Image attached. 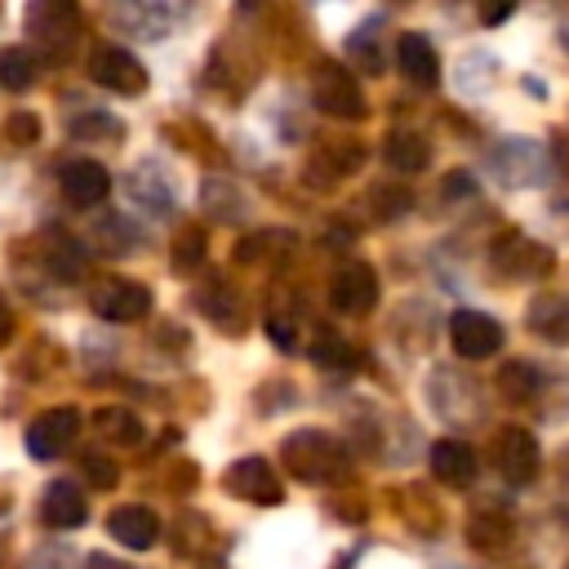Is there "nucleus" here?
Instances as JSON below:
<instances>
[{
	"label": "nucleus",
	"instance_id": "1",
	"mask_svg": "<svg viewBox=\"0 0 569 569\" xmlns=\"http://www.w3.org/2000/svg\"><path fill=\"white\" fill-rule=\"evenodd\" d=\"M280 462L289 467V476H298L302 485H333L347 476V445L333 431L320 427H298L293 436L280 440Z\"/></svg>",
	"mask_w": 569,
	"mask_h": 569
},
{
	"label": "nucleus",
	"instance_id": "2",
	"mask_svg": "<svg viewBox=\"0 0 569 569\" xmlns=\"http://www.w3.org/2000/svg\"><path fill=\"white\" fill-rule=\"evenodd\" d=\"M80 31H84L80 9L67 0H36L27 9V36L44 49V58H67L71 44L80 40Z\"/></svg>",
	"mask_w": 569,
	"mask_h": 569
},
{
	"label": "nucleus",
	"instance_id": "3",
	"mask_svg": "<svg viewBox=\"0 0 569 569\" xmlns=\"http://www.w3.org/2000/svg\"><path fill=\"white\" fill-rule=\"evenodd\" d=\"M311 102H316L325 116L351 120V124L369 116V102H365L360 80H356L347 67H338V62H320V67L311 71Z\"/></svg>",
	"mask_w": 569,
	"mask_h": 569
},
{
	"label": "nucleus",
	"instance_id": "4",
	"mask_svg": "<svg viewBox=\"0 0 569 569\" xmlns=\"http://www.w3.org/2000/svg\"><path fill=\"white\" fill-rule=\"evenodd\" d=\"M151 289L142 280H120V276H107L89 289V311L107 325H138L151 316Z\"/></svg>",
	"mask_w": 569,
	"mask_h": 569
},
{
	"label": "nucleus",
	"instance_id": "5",
	"mask_svg": "<svg viewBox=\"0 0 569 569\" xmlns=\"http://www.w3.org/2000/svg\"><path fill=\"white\" fill-rule=\"evenodd\" d=\"M489 462H493V471L502 480L529 485L538 476V467H542V449H538L529 427H498L493 440H489Z\"/></svg>",
	"mask_w": 569,
	"mask_h": 569
},
{
	"label": "nucleus",
	"instance_id": "6",
	"mask_svg": "<svg viewBox=\"0 0 569 569\" xmlns=\"http://www.w3.org/2000/svg\"><path fill=\"white\" fill-rule=\"evenodd\" d=\"M222 489H227L231 498L249 502V507H280V502H284V485H280L276 467H271L267 458H258V453L236 458V462L222 471Z\"/></svg>",
	"mask_w": 569,
	"mask_h": 569
},
{
	"label": "nucleus",
	"instance_id": "7",
	"mask_svg": "<svg viewBox=\"0 0 569 569\" xmlns=\"http://www.w3.org/2000/svg\"><path fill=\"white\" fill-rule=\"evenodd\" d=\"M89 80L102 84L107 93L138 98L147 89V67L124 44H93L89 49Z\"/></svg>",
	"mask_w": 569,
	"mask_h": 569
},
{
	"label": "nucleus",
	"instance_id": "8",
	"mask_svg": "<svg viewBox=\"0 0 569 569\" xmlns=\"http://www.w3.org/2000/svg\"><path fill=\"white\" fill-rule=\"evenodd\" d=\"M489 267L502 280H520V276H547L551 271V249L533 244L525 231H502L489 240Z\"/></svg>",
	"mask_w": 569,
	"mask_h": 569
},
{
	"label": "nucleus",
	"instance_id": "9",
	"mask_svg": "<svg viewBox=\"0 0 569 569\" xmlns=\"http://www.w3.org/2000/svg\"><path fill=\"white\" fill-rule=\"evenodd\" d=\"M378 271L369 267V262H360V258H351V262H342L333 276H329V307L333 311H342V316H365V311H373L378 307Z\"/></svg>",
	"mask_w": 569,
	"mask_h": 569
},
{
	"label": "nucleus",
	"instance_id": "10",
	"mask_svg": "<svg viewBox=\"0 0 569 569\" xmlns=\"http://www.w3.org/2000/svg\"><path fill=\"white\" fill-rule=\"evenodd\" d=\"M502 342H507V333H502V325L493 316L471 311V307H462V311L449 316V347H453V356L485 360V356H498Z\"/></svg>",
	"mask_w": 569,
	"mask_h": 569
},
{
	"label": "nucleus",
	"instance_id": "11",
	"mask_svg": "<svg viewBox=\"0 0 569 569\" xmlns=\"http://www.w3.org/2000/svg\"><path fill=\"white\" fill-rule=\"evenodd\" d=\"M360 164H365V147H360L356 138L320 142V147L307 156V164H302V182H307L311 191H329V187H338L342 178H351Z\"/></svg>",
	"mask_w": 569,
	"mask_h": 569
},
{
	"label": "nucleus",
	"instance_id": "12",
	"mask_svg": "<svg viewBox=\"0 0 569 569\" xmlns=\"http://www.w3.org/2000/svg\"><path fill=\"white\" fill-rule=\"evenodd\" d=\"M76 431H80V409L53 405V409H44V413L31 418V427H27V453L49 462V458H58L62 449H71Z\"/></svg>",
	"mask_w": 569,
	"mask_h": 569
},
{
	"label": "nucleus",
	"instance_id": "13",
	"mask_svg": "<svg viewBox=\"0 0 569 569\" xmlns=\"http://www.w3.org/2000/svg\"><path fill=\"white\" fill-rule=\"evenodd\" d=\"M58 191H62L67 204H76V209H93V204L107 200V191H111V173H107L98 160L76 156V160H62V164H58Z\"/></svg>",
	"mask_w": 569,
	"mask_h": 569
},
{
	"label": "nucleus",
	"instance_id": "14",
	"mask_svg": "<svg viewBox=\"0 0 569 569\" xmlns=\"http://www.w3.org/2000/svg\"><path fill=\"white\" fill-rule=\"evenodd\" d=\"M525 325H529L533 338H542L551 347H565L569 342V293H560V289L533 293L529 307H525Z\"/></svg>",
	"mask_w": 569,
	"mask_h": 569
},
{
	"label": "nucleus",
	"instance_id": "15",
	"mask_svg": "<svg viewBox=\"0 0 569 569\" xmlns=\"http://www.w3.org/2000/svg\"><path fill=\"white\" fill-rule=\"evenodd\" d=\"M196 307L204 311V320H213L222 333H244V298L222 280V276H209L200 289H196Z\"/></svg>",
	"mask_w": 569,
	"mask_h": 569
},
{
	"label": "nucleus",
	"instance_id": "16",
	"mask_svg": "<svg viewBox=\"0 0 569 569\" xmlns=\"http://www.w3.org/2000/svg\"><path fill=\"white\" fill-rule=\"evenodd\" d=\"M476 471H480V458H476V449H471L467 440H458V436H440V440L431 445V476H436L440 485H449V489H467V485L476 480Z\"/></svg>",
	"mask_w": 569,
	"mask_h": 569
},
{
	"label": "nucleus",
	"instance_id": "17",
	"mask_svg": "<svg viewBox=\"0 0 569 569\" xmlns=\"http://www.w3.org/2000/svg\"><path fill=\"white\" fill-rule=\"evenodd\" d=\"M107 533L116 542H124L129 551H151L156 538H160V516L151 507H142V502H124V507H111Z\"/></svg>",
	"mask_w": 569,
	"mask_h": 569
},
{
	"label": "nucleus",
	"instance_id": "18",
	"mask_svg": "<svg viewBox=\"0 0 569 569\" xmlns=\"http://www.w3.org/2000/svg\"><path fill=\"white\" fill-rule=\"evenodd\" d=\"M396 58H400V71L409 76V84H418V89L440 84V53L422 31H405L396 44Z\"/></svg>",
	"mask_w": 569,
	"mask_h": 569
},
{
	"label": "nucleus",
	"instance_id": "19",
	"mask_svg": "<svg viewBox=\"0 0 569 569\" xmlns=\"http://www.w3.org/2000/svg\"><path fill=\"white\" fill-rule=\"evenodd\" d=\"M40 516H44V525H53V529H80V525L89 520V498H84V489H80L76 480H53V485L44 489Z\"/></svg>",
	"mask_w": 569,
	"mask_h": 569
},
{
	"label": "nucleus",
	"instance_id": "20",
	"mask_svg": "<svg viewBox=\"0 0 569 569\" xmlns=\"http://www.w3.org/2000/svg\"><path fill=\"white\" fill-rule=\"evenodd\" d=\"M511 538H516V520H511L502 507H480V511H471V520H467V542H471L476 551H502Z\"/></svg>",
	"mask_w": 569,
	"mask_h": 569
},
{
	"label": "nucleus",
	"instance_id": "21",
	"mask_svg": "<svg viewBox=\"0 0 569 569\" xmlns=\"http://www.w3.org/2000/svg\"><path fill=\"white\" fill-rule=\"evenodd\" d=\"M382 160H387L396 173L413 178V173H422V169L431 164V142H427L422 133L396 129V133H387V142H382Z\"/></svg>",
	"mask_w": 569,
	"mask_h": 569
},
{
	"label": "nucleus",
	"instance_id": "22",
	"mask_svg": "<svg viewBox=\"0 0 569 569\" xmlns=\"http://www.w3.org/2000/svg\"><path fill=\"white\" fill-rule=\"evenodd\" d=\"M93 431L102 436V440H111V445H120V449H133V445H142V418L133 413V409H124V405H102V409H93Z\"/></svg>",
	"mask_w": 569,
	"mask_h": 569
},
{
	"label": "nucleus",
	"instance_id": "23",
	"mask_svg": "<svg viewBox=\"0 0 569 569\" xmlns=\"http://www.w3.org/2000/svg\"><path fill=\"white\" fill-rule=\"evenodd\" d=\"M365 204H369V213H373L378 222H396V218H405V213L413 209V191H409L400 178H378V182L365 191Z\"/></svg>",
	"mask_w": 569,
	"mask_h": 569
},
{
	"label": "nucleus",
	"instance_id": "24",
	"mask_svg": "<svg viewBox=\"0 0 569 569\" xmlns=\"http://www.w3.org/2000/svg\"><path fill=\"white\" fill-rule=\"evenodd\" d=\"M40 76V58L27 44H4L0 49V89L9 93H27Z\"/></svg>",
	"mask_w": 569,
	"mask_h": 569
},
{
	"label": "nucleus",
	"instance_id": "25",
	"mask_svg": "<svg viewBox=\"0 0 569 569\" xmlns=\"http://www.w3.org/2000/svg\"><path fill=\"white\" fill-rule=\"evenodd\" d=\"M89 240L98 244V253H129L133 244H142V231L124 213H107V218H98V227L89 231Z\"/></svg>",
	"mask_w": 569,
	"mask_h": 569
},
{
	"label": "nucleus",
	"instance_id": "26",
	"mask_svg": "<svg viewBox=\"0 0 569 569\" xmlns=\"http://www.w3.org/2000/svg\"><path fill=\"white\" fill-rule=\"evenodd\" d=\"M307 356H311L316 369H329V373H347V369H356V351H351V342L338 338L333 329H320V333L311 338Z\"/></svg>",
	"mask_w": 569,
	"mask_h": 569
},
{
	"label": "nucleus",
	"instance_id": "27",
	"mask_svg": "<svg viewBox=\"0 0 569 569\" xmlns=\"http://www.w3.org/2000/svg\"><path fill=\"white\" fill-rule=\"evenodd\" d=\"M498 391H502V400L525 405V400H533V396L542 391V373H538L529 360H507V365L498 369Z\"/></svg>",
	"mask_w": 569,
	"mask_h": 569
},
{
	"label": "nucleus",
	"instance_id": "28",
	"mask_svg": "<svg viewBox=\"0 0 569 569\" xmlns=\"http://www.w3.org/2000/svg\"><path fill=\"white\" fill-rule=\"evenodd\" d=\"M498 156H511V169L502 173L507 182H538L542 178V151L529 142V138H511V142H502L498 147Z\"/></svg>",
	"mask_w": 569,
	"mask_h": 569
},
{
	"label": "nucleus",
	"instance_id": "29",
	"mask_svg": "<svg viewBox=\"0 0 569 569\" xmlns=\"http://www.w3.org/2000/svg\"><path fill=\"white\" fill-rule=\"evenodd\" d=\"M289 249H293V236H289V231H258V236H244V240H240L236 258H240V262H276V258H284Z\"/></svg>",
	"mask_w": 569,
	"mask_h": 569
},
{
	"label": "nucleus",
	"instance_id": "30",
	"mask_svg": "<svg viewBox=\"0 0 569 569\" xmlns=\"http://www.w3.org/2000/svg\"><path fill=\"white\" fill-rule=\"evenodd\" d=\"M44 267H49L53 276H62V280H76V276L84 271V249H80L71 236L53 231V240H49V249H44Z\"/></svg>",
	"mask_w": 569,
	"mask_h": 569
},
{
	"label": "nucleus",
	"instance_id": "31",
	"mask_svg": "<svg viewBox=\"0 0 569 569\" xmlns=\"http://www.w3.org/2000/svg\"><path fill=\"white\" fill-rule=\"evenodd\" d=\"M169 262H173V271H182V276H191V271L204 262V231H200L196 222H187V227L173 236V253H169Z\"/></svg>",
	"mask_w": 569,
	"mask_h": 569
},
{
	"label": "nucleus",
	"instance_id": "32",
	"mask_svg": "<svg viewBox=\"0 0 569 569\" xmlns=\"http://www.w3.org/2000/svg\"><path fill=\"white\" fill-rule=\"evenodd\" d=\"M400 498H409V502H400L405 520H409V525H413L422 538H431V533L440 529V507L427 498V489H418V485H413V489H405Z\"/></svg>",
	"mask_w": 569,
	"mask_h": 569
},
{
	"label": "nucleus",
	"instance_id": "33",
	"mask_svg": "<svg viewBox=\"0 0 569 569\" xmlns=\"http://www.w3.org/2000/svg\"><path fill=\"white\" fill-rule=\"evenodd\" d=\"M71 133L76 138H89V142H116L124 129H120V120H111V116H102V111H89L84 120H71Z\"/></svg>",
	"mask_w": 569,
	"mask_h": 569
},
{
	"label": "nucleus",
	"instance_id": "34",
	"mask_svg": "<svg viewBox=\"0 0 569 569\" xmlns=\"http://www.w3.org/2000/svg\"><path fill=\"white\" fill-rule=\"evenodd\" d=\"M4 133H9L13 147H31V142H40V116L36 111H13V116H4Z\"/></svg>",
	"mask_w": 569,
	"mask_h": 569
},
{
	"label": "nucleus",
	"instance_id": "35",
	"mask_svg": "<svg viewBox=\"0 0 569 569\" xmlns=\"http://www.w3.org/2000/svg\"><path fill=\"white\" fill-rule=\"evenodd\" d=\"M80 471H84V480L93 489H116V480H120V467L111 458H102V453H84L80 458Z\"/></svg>",
	"mask_w": 569,
	"mask_h": 569
},
{
	"label": "nucleus",
	"instance_id": "36",
	"mask_svg": "<svg viewBox=\"0 0 569 569\" xmlns=\"http://www.w3.org/2000/svg\"><path fill=\"white\" fill-rule=\"evenodd\" d=\"M262 325H267V333H271L280 347H293V329H289V316H267Z\"/></svg>",
	"mask_w": 569,
	"mask_h": 569
},
{
	"label": "nucleus",
	"instance_id": "37",
	"mask_svg": "<svg viewBox=\"0 0 569 569\" xmlns=\"http://www.w3.org/2000/svg\"><path fill=\"white\" fill-rule=\"evenodd\" d=\"M84 569H133V565H124V560H116V556H107V551H89Z\"/></svg>",
	"mask_w": 569,
	"mask_h": 569
},
{
	"label": "nucleus",
	"instance_id": "38",
	"mask_svg": "<svg viewBox=\"0 0 569 569\" xmlns=\"http://www.w3.org/2000/svg\"><path fill=\"white\" fill-rule=\"evenodd\" d=\"M507 13H511V4H507V9H489V13H485V22H502Z\"/></svg>",
	"mask_w": 569,
	"mask_h": 569
},
{
	"label": "nucleus",
	"instance_id": "39",
	"mask_svg": "<svg viewBox=\"0 0 569 569\" xmlns=\"http://www.w3.org/2000/svg\"><path fill=\"white\" fill-rule=\"evenodd\" d=\"M560 476H565V480H569V449H565V453H560Z\"/></svg>",
	"mask_w": 569,
	"mask_h": 569
},
{
	"label": "nucleus",
	"instance_id": "40",
	"mask_svg": "<svg viewBox=\"0 0 569 569\" xmlns=\"http://www.w3.org/2000/svg\"><path fill=\"white\" fill-rule=\"evenodd\" d=\"M209 569H218V565H209Z\"/></svg>",
	"mask_w": 569,
	"mask_h": 569
}]
</instances>
